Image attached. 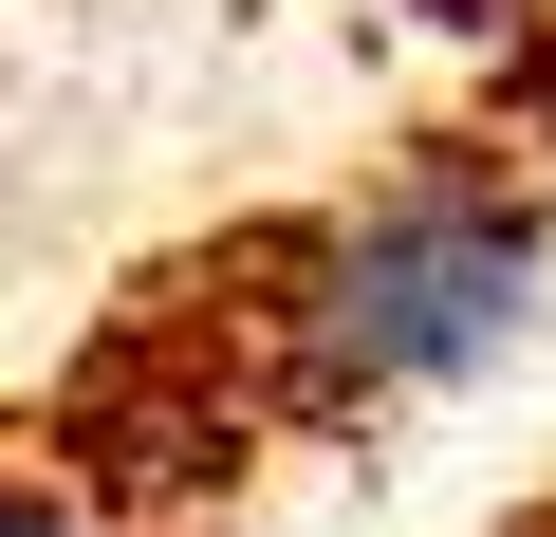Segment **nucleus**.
Segmentation results:
<instances>
[{
  "label": "nucleus",
  "mask_w": 556,
  "mask_h": 537,
  "mask_svg": "<svg viewBox=\"0 0 556 537\" xmlns=\"http://www.w3.org/2000/svg\"><path fill=\"white\" fill-rule=\"evenodd\" d=\"M538 297H556V222H538V186L427 149V167H390L371 204H334L298 259H278V297H260V334H278V408H316V426H353V408H427V389L501 371V353L538 334Z\"/></svg>",
  "instance_id": "obj_1"
}]
</instances>
